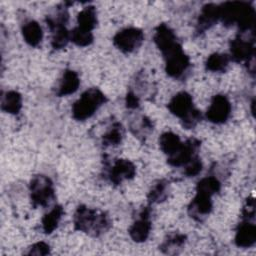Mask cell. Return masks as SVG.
Instances as JSON below:
<instances>
[{"label": "cell", "mask_w": 256, "mask_h": 256, "mask_svg": "<svg viewBox=\"0 0 256 256\" xmlns=\"http://www.w3.org/2000/svg\"><path fill=\"white\" fill-rule=\"evenodd\" d=\"M153 39L156 46L162 52L163 55H165L166 53L180 45L174 31L164 23L159 24L156 27Z\"/></svg>", "instance_id": "7c38bea8"}, {"label": "cell", "mask_w": 256, "mask_h": 256, "mask_svg": "<svg viewBox=\"0 0 256 256\" xmlns=\"http://www.w3.org/2000/svg\"><path fill=\"white\" fill-rule=\"evenodd\" d=\"M187 240L186 235L182 233H171L169 234L163 241V243L159 246V249L164 254H176L182 247L185 245Z\"/></svg>", "instance_id": "44dd1931"}, {"label": "cell", "mask_w": 256, "mask_h": 256, "mask_svg": "<svg viewBox=\"0 0 256 256\" xmlns=\"http://www.w3.org/2000/svg\"><path fill=\"white\" fill-rule=\"evenodd\" d=\"M230 57L223 53L211 54L205 62V68L211 72H225L229 66Z\"/></svg>", "instance_id": "4316f807"}, {"label": "cell", "mask_w": 256, "mask_h": 256, "mask_svg": "<svg viewBox=\"0 0 256 256\" xmlns=\"http://www.w3.org/2000/svg\"><path fill=\"white\" fill-rule=\"evenodd\" d=\"M63 214L64 210L61 205H55L48 213H46L41 220L43 232L45 234H51L58 227Z\"/></svg>", "instance_id": "ffe728a7"}, {"label": "cell", "mask_w": 256, "mask_h": 256, "mask_svg": "<svg viewBox=\"0 0 256 256\" xmlns=\"http://www.w3.org/2000/svg\"><path fill=\"white\" fill-rule=\"evenodd\" d=\"M231 114L229 99L222 94L213 96L206 112V118L215 124H222L228 120Z\"/></svg>", "instance_id": "ba28073f"}, {"label": "cell", "mask_w": 256, "mask_h": 256, "mask_svg": "<svg viewBox=\"0 0 256 256\" xmlns=\"http://www.w3.org/2000/svg\"><path fill=\"white\" fill-rule=\"evenodd\" d=\"M125 103L126 107L129 109H136L139 107L140 101H139V96L134 91H128L126 98H125Z\"/></svg>", "instance_id": "836d02e7"}, {"label": "cell", "mask_w": 256, "mask_h": 256, "mask_svg": "<svg viewBox=\"0 0 256 256\" xmlns=\"http://www.w3.org/2000/svg\"><path fill=\"white\" fill-rule=\"evenodd\" d=\"M124 137V128L121 123L113 122L102 134V143L105 146H116L122 142Z\"/></svg>", "instance_id": "603a6c76"}, {"label": "cell", "mask_w": 256, "mask_h": 256, "mask_svg": "<svg viewBox=\"0 0 256 256\" xmlns=\"http://www.w3.org/2000/svg\"><path fill=\"white\" fill-rule=\"evenodd\" d=\"M202 167H203L202 162H201L199 156H196L184 166L183 174L187 177H194L201 172Z\"/></svg>", "instance_id": "4dcf8cb0"}, {"label": "cell", "mask_w": 256, "mask_h": 256, "mask_svg": "<svg viewBox=\"0 0 256 256\" xmlns=\"http://www.w3.org/2000/svg\"><path fill=\"white\" fill-rule=\"evenodd\" d=\"M235 244L241 248H249L256 242V225L253 221L242 220L235 234Z\"/></svg>", "instance_id": "2e32d148"}, {"label": "cell", "mask_w": 256, "mask_h": 256, "mask_svg": "<svg viewBox=\"0 0 256 256\" xmlns=\"http://www.w3.org/2000/svg\"><path fill=\"white\" fill-rule=\"evenodd\" d=\"M73 224L76 230L94 237L106 233L112 226L111 219L105 212L85 205L77 207L73 217Z\"/></svg>", "instance_id": "6da1fadb"}, {"label": "cell", "mask_w": 256, "mask_h": 256, "mask_svg": "<svg viewBox=\"0 0 256 256\" xmlns=\"http://www.w3.org/2000/svg\"><path fill=\"white\" fill-rule=\"evenodd\" d=\"M182 143L183 142L180 140L179 136L170 131L164 132L159 137L160 149L164 154L167 155V157L174 154L181 147Z\"/></svg>", "instance_id": "7402d4cb"}, {"label": "cell", "mask_w": 256, "mask_h": 256, "mask_svg": "<svg viewBox=\"0 0 256 256\" xmlns=\"http://www.w3.org/2000/svg\"><path fill=\"white\" fill-rule=\"evenodd\" d=\"M50 253H51V248L49 244L44 241H40L32 244L31 246L28 247L27 251L25 252V254L27 255H40V256L48 255Z\"/></svg>", "instance_id": "1f68e13d"}, {"label": "cell", "mask_w": 256, "mask_h": 256, "mask_svg": "<svg viewBox=\"0 0 256 256\" xmlns=\"http://www.w3.org/2000/svg\"><path fill=\"white\" fill-rule=\"evenodd\" d=\"M93 40L94 36L91 31L81 29L78 26L75 27L72 31H70V41H72L77 46H88L93 42Z\"/></svg>", "instance_id": "f1b7e54d"}, {"label": "cell", "mask_w": 256, "mask_h": 256, "mask_svg": "<svg viewBox=\"0 0 256 256\" xmlns=\"http://www.w3.org/2000/svg\"><path fill=\"white\" fill-rule=\"evenodd\" d=\"M78 27L87 31H91L97 25V12L94 6H87L83 8L77 16Z\"/></svg>", "instance_id": "d4e9b609"}, {"label": "cell", "mask_w": 256, "mask_h": 256, "mask_svg": "<svg viewBox=\"0 0 256 256\" xmlns=\"http://www.w3.org/2000/svg\"><path fill=\"white\" fill-rule=\"evenodd\" d=\"M212 196L196 192L195 197L192 199L188 206V214L194 220L203 221L212 211Z\"/></svg>", "instance_id": "4fadbf2b"}, {"label": "cell", "mask_w": 256, "mask_h": 256, "mask_svg": "<svg viewBox=\"0 0 256 256\" xmlns=\"http://www.w3.org/2000/svg\"><path fill=\"white\" fill-rule=\"evenodd\" d=\"M199 147L200 141L196 138H190L183 142L181 147L174 154L167 157V162L174 167H184L194 157L198 156L197 151Z\"/></svg>", "instance_id": "30bf717a"}, {"label": "cell", "mask_w": 256, "mask_h": 256, "mask_svg": "<svg viewBox=\"0 0 256 256\" xmlns=\"http://www.w3.org/2000/svg\"><path fill=\"white\" fill-rule=\"evenodd\" d=\"M242 219L247 221H253L255 219V202L253 198H248L246 204L242 210Z\"/></svg>", "instance_id": "d6a6232c"}, {"label": "cell", "mask_w": 256, "mask_h": 256, "mask_svg": "<svg viewBox=\"0 0 256 256\" xmlns=\"http://www.w3.org/2000/svg\"><path fill=\"white\" fill-rule=\"evenodd\" d=\"M22 108V96L15 90L7 91L1 98V109L2 111L16 115Z\"/></svg>", "instance_id": "d6986e66"}, {"label": "cell", "mask_w": 256, "mask_h": 256, "mask_svg": "<svg viewBox=\"0 0 256 256\" xmlns=\"http://www.w3.org/2000/svg\"><path fill=\"white\" fill-rule=\"evenodd\" d=\"M221 189V182L215 176H207L197 182L196 192L213 196Z\"/></svg>", "instance_id": "83f0119b"}, {"label": "cell", "mask_w": 256, "mask_h": 256, "mask_svg": "<svg viewBox=\"0 0 256 256\" xmlns=\"http://www.w3.org/2000/svg\"><path fill=\"white\" fill-rule=\"evenodd\" d=\"M219 20L226 26L237 24L242 32H246L254 29L255 10L247 2H225L219 5Z\"/></svg>", "instance_id": "7a4b0ae2"}, {"label": "cell", "mask_w": 256, "mask_h": 256, "mask_svg": "<svg viewBox=\"0 0 256 256\" xmlns=\"http://www.w3.org/2000/svg\"><path fill=\"white\" fill-rule=\"evenodd\" d=\"M144 41V33L136 27H127L118 31L113 37V44L124 53L138 49Z\"/></svg>", "instance_id": "52a82bcc"}, {"label": "cell", "mask_w": 256, "mask_h": 256, "mask_svg": "<svg viewBox=\"0 0 256 256\" xmlns=\"http://www.w3.org/2000/svg\"><path fill=\"white\" fill-rule=\"evenodd\" d=\"M169 193V182L165 179H160L154 182L148 192L147 198L149 203L163 202Z\"/></svg>", "instance_id": "484cf974"}, {"label": "cell", "mask_w": 256, "mask_h": 256, "mask_svg": "<svg viewBox=\"0 0 256 256\" xmlns=\"http://www.w3.org/2000/svg\"><path fill=\"white\" fill-rule=\"evenodd\" d=\"M106 101L107 98L100 89L89 88L72 105V116L78 121H84L92 117Z\"/></svg>", "instance_id": "277c9868"}, {"label": "cell", "mask_w": 256, "mask_h": 256, "mask_svg": "<svg viewBox=\"0 0 256 256\" xmlns=\"http://www.w3.org/2000/svg\"><path fill=\"white\" fill-rule=\"evenodd\" d=\"M163 56L165 59L166 73L175 79L185 78L191 67V62L190 58L183 52L182 46H177Z\"/></svg>", "instance_id": "8992f818"}, {"label": "cell", "mask_w": 256, "mask_h": 256, "mask_svg": "<svg viewBox=\"0 0 256 256\" xmlns=\"http://www.w3.org/2000/svg\"><path fill=\"white\" fill-rule=\"evenodd\" d=\"M21 32L25 42L32 47H37L43 39L42 28L40 24L33 19L27 20L22 24Z\"/></svg>", "instance_id": "ac0fdd59"}, {"label": "cell", "mask_w": 256, "mask_h": 256, "mask_svg": "<svg viewBox=\"0 0 256 256\" xmlns=\"http://www.w3.org/2000/svg\"><path fill=\"white\" fill-rule=\"evenodd\" d=\"M136 175L135 165L128 159H116L108 169L107 177L114 185L121 184L124 180H130Z\"/></svg>", "instance_id": "8fae6325"}, {"label": "cell", "mask_w": 256, "mask_h": 256, "mask_svg": "<svg viewBox=\"0 0 256 256\" xmlns=\"http://www.w3.org/2000/svg\"><path fill=\"white\" fill-rule=\"evenodd\" d=\"M51 31V45L54 49L59 50L67 46L70 41V31L67 30L66 25L49 26Z\"/></svg>", "instance_id": "cb8c5ba5"}, {"label": "cell", "mask_w": 256, "mask_h": 256, "mask_svg": "<svg viewBox=\"0 0 256 256\" xmlns=\"http://www.w3.org/2000/svg\"><path fill=\"white\" fill-rule=\"evenodd\" d=\"M130 129L135 136L144 138L148 133L153 130V124L148 117L142 115L138 120L130 124Z\"/></svg>", "instance_id": "f546056e"}, {"label": "cell", "mask_w": 256, "mask_h": 256, "mask_svg": "<svg viewBox=\"0 0 256 256\" xmlns=\"http://www.w3.org/2000/svg\"><path fill=\"white\" fill-rule=\"evenodd\" d=\"M254 44L252 41L243 39L241 36L236 37L230 42V60L235 62H248L254 58Z\"/></svg>", "instance_id": "5bb4252c"}, {"label": "cell", "mask_w": 256, "mask_h": 256, "mask_svg": "<svg viewBox=\"0 0 256 256\" xmlns=\"http://www.w3.org/2000/svg\"><path fill=\"white\" fill-rule=\"evenodd\" d=\"M151 209L149 206L144 207L139 212L137 219L133 222V224L129 227V235L131 239L137 243H141L147 240L150 235V231L152 228L151 224Z\"/></svg>", "instance_id": "9c48e42d"}, {"label": "cell", "mask_w": 256, "mask_h": 256, "mask_svg": "<svg viewBox=\"0 0 256 256\" xmlns=\"http://www.w3.org/2000/svg\"><path fill=\"white\" fill-rule=\"evenodd\" d=\"M167 107L173 115L180 118L182 126L186 129L194 128L202 119L201 112L194 107L192 96L186 91L174 95Z\"/></svg>", "instance_id": "3957f363"}, {"label": "cell", "mask_w": 256, "mask_h": 256, "mask_svg": "<svg viewBox=\"0 0 256 256\" xmlns=\"http://www.w3.org/2000/svg\"><path fill=\"white\" fill-rule=\"evenodd\" d=\"M80 85V79L78 74L70 69L64 71L62 78L56 90V95L59 97L67 96L76 92Z\"/></svg>", "instance_id": "e0dca14e"}, {"label": "cell", "mask_w": 256, "mask_h": 256, "mask_svg": "<svg viewBox=\"0 0 256 256\" xmlns=\"http://www.w3.org/2000/svg\"><path fill=\"white\" fill-rule=\"evenodd\" d=\"M219 20V5L214 3L205 4L198 16L195 32L196 34H202L206 30L210 29Z\"/></svg>", "instance_id": "9a60e30c"}, {"label": "cell", "mask_w": 256, "mask_h": 256, "mask_svg": "<svg viewBox=\"0 0 256 256\" xmlns=\"http://www.w3.org/2000/svg\"><path fill=\"white\" fill-rule=\"evenodd\" d=\"M29 190L30 199L34 207H45L49 205L55 197L53 182L45 175L34 176L30 181Z\"/></svg>", "instance_id": "5b68a950"}]
</instances>
